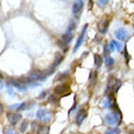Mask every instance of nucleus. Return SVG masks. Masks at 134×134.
<instances>
[{
  "instance_id": "obj_5",
  "label": "nucleus",
  "mask_w": 134,
  "mask_h": 134,
  "mask_svg": "<svg viewBox=\"0 0 134 134\" xmlns=\"http://www.w3.org/2000/svg\"><path fill=\"white\" fill-rule=\"evenodd\" d=\"M28 77L32 81H45L46 79V75H45V73L40 70H35L32 72Z\"/></svg>"
},
{
  "instance_id": "obj_9",
  "label": "nucleus",
  "mask_w": 134,
  "mask_h": 134,
  "mask_svg": "<svg viewBox=\"0 0 134 134\" xmlns=\"http://www.w3.org/2000/svg\"><path fill=\"white\" fill-rule=\"evenodd\" d=\"M105 121L106 124H108V125L110 126H114L116 123H118L117 118L114 112H110L106 114L105 117Z\"/></svg>"
},
{
  "instance_id": "obj_26",
  "label": "nucleus",
  "mask_w": 134,
  "mask_h": 134,
  "mask_svg": "<svg viewBox=\"0 0 134 134\" xmlns=\"http://www.w3.org/2000/svg\"><path fill=\"white\" fill-rule=\"evenodd\" d=\"M68 76V72H64L61 73L60 75H59V77H58V79L57 80L58 81H60V80H63V79H65L66 77Z\"/></svg>"
},
{
  "instance_id": "obj_14",
  "label": "nucleus",
  "mask_w": 134,
  "mask_h": 134,
  "mask_svg": "<svg viewBox=\"0 0 134 134\" xmlns=\"http://www.w3.org/2000/svg\"><path fill=\"white\" fill-rule=\"evenodd\" d=\"M74 35L72 33H66L63 37V42L64 45H68L72 40V38Z\"/></svg>"
},
{
  "instance_id": "obj_28",
  "label": "nucleus",
  "mask_w": 134,
  "mask_h": 134,
  "mask_svg": "<svg viewBox=\"0 0 134 134\" xmlns=\"http://www.w3.org/2000/svg\"><path fill=\"white\" fill-rule=\"evenodd\" d=\"M109 48H110V52H114V49H115V46H114V44L111 42L109 45Z\"/></svg>"
},
{
  "instance_id": "obj_21",
  "label": "nucleus",
  "mask_w": 134,
  "mask_h": 134,
  "mask_svg": "<svg viewBox=\"0 0 134 134\" xmlns=\"http://www.w3.org/2000/svg\"><path fill=\"white\" fill-rule=\"evenodd\" d=\"M75 26H76V25H75V21L74 20H71L68 25V27L67 30H66V33H72L73 30L75 29Z\"/></svg>"
},
{
  "instance_id": "obj_7",
  "label": "nucleus",
  "mask_w": 134,
  "mask_h": 134,
  "mask_svg": "<svg viewBox=\"0 0 134 134\" xmlns=\"http://www.w3.org/2000/svg\"><path fill=\"white\" fill-rule=\"evenodd\" d=\"M69 90H70V86L68 84H65V83L58 84L53 88V91L55 94L60 95V96L67 94L69 92Z\"/></svg>"
},
{
  "instance_id": "obj_19",
  "label": "nucleus",
  "mask_w": 134,
  "mask_h": 134,
  "mask_svg": "<svg viewBox=\"0 0 134 134\" xmlns=\"http://www.w3.org/2000/svg\"><path fill=\"white\" fill-rule=\"evenodd\" d=\"M48 102L51 103V104H53V105H58L59 104V100L54 95H51V96L48 98Z\"/></svg>"
},
{
  "instance_id": "obj_16",
  "label": "nucleus",
  "mask_w": 134,
  "mask_h": 134,
  "mask_svg": "<svg viewBox=\"0 0 134 134\" xmlns=\"http://www.w3.org/2000/svg\"><path fill=\"white\" fill-rule=\"evenodd\" d=\"M50 129L47 126H40L37 129V134H49Z\"/></svg>"
},
{
  "instance_id": "obj_17",
  "label": "nucleus",
  "mask_w": 134,
  "mask_h": 134,
  "mask_svg": "<svg viewBox=\"0 0 134 134\" xmlns=\"http://www.w3.org/2000/svg\"><path fill=\"white\" fill-rule=\"evenodd\" d=\"M105 63L108 68L112 67L114 64V59L109 55H105Z\"/></svg>"
},
{
  "instance_id": "obj_30",
  "label": "nucleus",
  "mask_w": 134,
  "mask_h": 134,
  "mask_svg": "<svg viewBox=\"0 0 134 134\" xmlns=\"http://www.w3.org/2000/svg\"><path fill=\"white\" fill-rule=\"evenodd\" d=\"M46 91H43V92L40 94V97H39V98L40 99H43L44 98V97L46 96Z\"/></svg>"
},
{
  "instance_id": "obj_8",
  "label": "nucleus",
  "mask_w": 134,
  "mask_h": 134,
  "mask_svg": "<svg viewBox=\"0 0 134 134\" xmlns=\"http://www.w3.org/2000/svg\"><path fill=\"white\" fill-rule=\"evenodd\" d=\"M114 35L116 39L121 41H126L129 38V32L125 28L120 27L114 32Z\"/></svg>"
},
{
  "instance_id": "obj_4",
  "label": "nucleus",
  "mask_w": 134,
  "mask_h": 134,
  "mask_svg": "<svg viewBox=\"0 0 134 134\" xmlns=\"http://www.w3.org/2000/svg\"><path fill=\"white\" fill-rule=\"evenodd\" d=\"M88 25L86 24L83 27V28L81 30V32L80 33V35H79V37L77 39V42H76V44L75 45V47H74V51L73 52L75 53V52H77V50L80 48V46H81V44H83V40H84V37H85V35H86V30H87V28H88Z\"/></svg>"
},
{
  "instance_id": "obj_18",
  "label": "nucleus",
  "mask_w": 134,
  "mask_h": 134,
  "mask_svg": "<svg viewBox=\"0 0 134 134\" xmlns=\"http://www.w3.org/2000/svg\"><path fill=\"white\" fill-rule=\"evenodd\" d=\"M20 83H21L22 84H27V83H30V84H32L33 83V81L31 80L29 77H20L17 79Z\"/></svg>"
},
{
  "instance_id": "obj_15",
  "label": "nucleus",
  "mask_w": 134,
  "mask_h": 134,
  "mask_svg": "<svg viewBox=\"0 0 134 134\" xmlns=\"http://www.w3.org/2000/svg\"><path fill=\"white\" fill-rule=\"evenodd\" d=\"M94 58V63L96 67L98 68H100L103 64V58H102L101 55H99L98 53H95L93 55Z\"/></svg>"
},
{
  "instance_id": "obj_2",
  "label": "nucleus",
  "mask_w": 134,
  "mask_h": 134,
  "mask_svg": "<svg viewBox=\"0 0 134 134\" xmlns=\"http://www.w3.org/2000/svg\"><path fill=\"white\" fill-rule=\"evenodd\" d=\"M36 116L39 120L42 121V122L44 123H48L51 120L52 118V113L51 111L47 110H44V109H41L39 110L37 112Z\"/></svg>"
},
{
  "instance_id": "obj_13",
  "label": "nucleus",
  "mask_w": 134,
  "mask_h": 134,
  "mask_svg": "<svg viewBox=\"0 0 134 134\" xmlns=\"http://www.w3.org/2000/svg\"><path fill=\"white\" fill-rule=\"evenodd\" d=\"M11 84L14 86L15 88H17L19 91H21V92H23V91H25L27 90V87L25 86L24 84H22L21 83H20L18 80H12L11 81Z\"/></svg>"
},
{
  "instance_id": "obj_20",
  "label": "nucleus",
  "mask_w": 134,
  "mask_h": 134,
  "mask_svg": "<svg viewBox=\"0 0 134 134\" xmlns=\"http://www.w3.org/2000/svg\"><path fill=\"white\" fill-rule=\"evenodd\" d=\"M120 133V129L119 128H112L109 129L106 131L105 134H119Z\"/></svg>"
},
{
  "instance_id": "obj_27",
  "label": "nucleus",
  "mask_w": 134,
  "mask_h": 134,
  "mask_svg": "<svg viewBox=\"0 0 134 134\" xmlns=\"http://www.w3.org/2000/svg\"><path fill=\"white\" fill-rule=\"evenodd\" d=\"M7 90H8V92L10 95H12L13 93V88H12V84L11 83H8L7 84Z\"/></svg>"
},
{
  "instance_id": "obj_23",
  "label": "nucleus",
  "mask_w": 134,
  "mask_h": 134,
  "mask_svg": "<svg viewBox=\"0 0 134 134\" xmlns=\"http://www.w3.org/2000/svg\"><path fill=\"white\" fill-rule=\"evenodd\" d=\"M4 134H18L17 131L11 127H6L3 131Z\"/></svg>"
},
{
  "instance_id": "obj_1",
  "label": "nucleus",
  "mask_w": 134,
  "mask_h": 134,
  "mask_svg": "<svg viewBox=\"0 0 134 134\" xmlns=\"http://www.w3.org/2000/svg\"><path fill=\"white\" fill-rule=\"evenodd\" d=\"M122 85L121 81L119 79L112 77L109 79L108 83V91L110 92V93H114V92H117L120 87Z\"/></svg>"
},
{
  "instance_id": "obj_25",
  "label": "nucleus",
  "mask_w": 134,
  "mask_h": 134,
  "mask_svg": "<svg viewBox=\"0 0 134 134\" xmlns=\"http://www.w3.org/2000/svg\"><path fill=\"white\" fill-rule=\"evenodd\" d=\"M112 105H113V104L112 103V102L110 101V100L109 98L105 100L103 103L104 108H110L111 107H112Z\"/></svg>"
},
{
  "instance_id": "obj_11",
  "label": "nucleus",
  "mask_w": 134,
  "mask_h": 134,
  "mask_svg": "<svg viewBox=\"0 0 134 134\" xmlns=\"http://www.w3.org/2000/svg\"><path fill=\"white\" fill-rule=\"evenodd\" d=\"M83 6V0H76L72 5V13L74 14L79 13L82 9Z\"/></svg>"
},
{
  "instance_id": "obj_24",
  "label": "nucleus",
  "mask_w": 134,
  "mask_h": 134,
  "mask_svg": "<svg viewBox=\"0 0 134 134\" xmlns=\"http://www.w3.org/2000/svg\"><path fill=\"white\" fill-rule=\"evenodd\" d=\"M112 42L114 44L115 48H116V50L118 51H121V49H122V45L121 44V43H119V42H117L116 40H112Z\"/></svg>"
},
{
  "instance_id": "obj_12",
  "label": "nucleus",
  "mask_w": 134,
  "mask_h": 134,
  "mask_svg": "<svg viewBox=\"0 0 134 134\" xmlns=\"http://www.w3.org/2000/svg\"><path fill=\"white\" fill-rule=\"evenodd\" d=\"M9 108L12 110L15 111H20V110H24L27 108V104L25 103H21L14 104L9 106Z\"/></svg>"
},
{
  "instance_id": "obj_3",
  "label": "nucleus",
  "mask_w": 134,
  "mask_h": 134,
  "mask_svg": "<svg viewBox=\"0 0 134 134\" xmlns=\"http://www.w3.org/2000/svg\"><path fill=\"white\" fill-rule=\"evenodd\" d=\"M109 25H110V20L107 16L105 15L98 23V30L102 34H105L108 32Z\"/></svg>"
},
{
  "instance_id": "obj_29",
  "label": "nucleus",
  "mask_w": 134,
  "mask_h": 134,
  "mask_svg": "<svg viewBox=\"0 0 134 134\" xmlns=\"http://www.w3.org/2000/svg\"><path fill=\"white\" fill-rule=\"evenodd\" d=\"M108 1H109V0H98L99 3L101 5H103V6L105 5L108 2Z\"/></svg>"
},
{
  "instance_id": "obj_10",
  "label": "nucleus",
  "mask_w": 134,
  "mask_h": 134,
  "mask_svg": "<svg viewBox=\"0 0 134 134\" xmlns=\"http://www.w3.org/2000/svg\"><path fill=\"white\" fill-rule=\"evenodd\" d=\"M87 116V112L84 109H81L78 112L76 116V122L78 126H80Z\"/></svg>"
},
{
  "instance_id": "obj_31",
  "label": "nucleus",
  "mask_w": 134,
  "mask_h": 134,
  "mask_svg": "<svg viewBox=\"0 0 134 134\" xmlns=\"http://www.w3.org/2000/svg\"><path fill=\"white\" fill-rule=\"evenodd\" d=\"M124 54H125L126 59L127 60H129V59H128V57H129V53H127V51H126V48H125V51H124Z\"/></svg>"
},
{
  "instance_id": "obj_22",
  "label": "nucleus",
  "mask_w": 134,
  "mask_h": 134,
  "mask_svg": "<svg viewBox=\"0 0 134 134\" xmlns=\"http://www.w3.org/2000/svg\"><path fill=\"white\" fill-rule=\"evenodd\" d=\"M27 126H28V121H26V120H25V121H23L21 123V124H20V131L21 132V133H25V131L27 130Z\"/></svg>"
},
{
  "instance_id": "obj_6",
  "label": "nucleus",
  "mask_w": 134,
  "mask_h": 134,
  "mask_svg": "<svg viewBox=\"0 0 134 134\" xmlns=\"http://www.w3.org/2000/svg\"><path fill=\"white\" fill-rule=\"evenodd\" d=\"M7 119L11 124L15 125L22 118V115L17 112H8L7 114Z\"/></svg>"
}]
</instances>
